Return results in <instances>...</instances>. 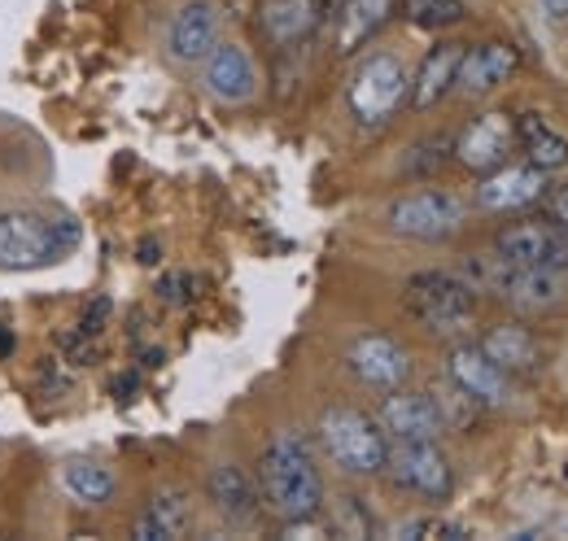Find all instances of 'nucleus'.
<instances>
[{
    "mask_svg": "<svg viewBox=\"0 0 568 541\" xmlns=\"http://www.w3.org/2000/svg\"><path fill=\"white\" fill-rule=\"evenodd\" d=\"M258 489L263 502L288 520V524H306L320 516L324 507V480L315 468L311 441L302 432H276L258 459Z\"/></svg>",
    "mask_w": 568,
    "mask_h": 541,
    "instance_id": "1",
    "label": "nucleus"
},
{
    "mask_svg": "<svg viewBox=\"0 0 568 541\" xmlns=\"http://www.w3.org/2000/svg\"><path fill=\"white\" fill-rule=\"evenodd\" d=\"M481 306V288L459 270H416L407 279V310L428 333H468Z\"/></svg>",
    "mask_w": 568,
    "mask_h": 541,
    "instance_id": "2",
    "label": "nucleus"
},
{
    "mask_svg": "<svg viewBox=\"0 0 568 541\" xmlns=\"http://www.w3.org/2000/svg\"><path fill=\"white\" fill-rule=\"evenodd\" d=\"M79 241V227L67 218H49L36 210H4L0 214V267L4 270H36L67 258Z\"/></svg>",
    "mask_w": 568,
    "mask_h": 541,
    "instance_id": "3",
    "label": "nucleus"
},
{
    "mask_svg": "<svg viewBox=\"0 0 568 541\" xmlns=\"http://www.w3.org/2000/svg\"><path fill=\"white\" fill-rule=\"evenodd\" d=\"M320 441L328 450V459L351 476H376L385 472V455H389V437L385 428L363 415L355 406H328L320 415Z\"/></svg>",
    "mask_w": 568,
    "mask_h": 541,
    "instance_id": "4",
    "label": "nucleus"
},
{
    "mask_svg": "<svg viewBox=\"0 0 568 541\" xmlns=\"http://www.w3.org/2000/svg\"><path fill=\"white\" fill-rule=\"evenodd\" d=\"M464 275H468L481 293H498L503 302H511V306H520V310H551V306H560V297H565L560 270L507 263L498 249L495 254H473V258L464 263Z\"/></svg>",
    "mask_w": 568,
    "mask_h": 541,
    "instance_id": "5",
    "label": "nucleus"
},
{
    "mask_svg": "<svg viewBox=\"0 0 568 541\" xmlns=\"http://www.w3.org/2000/svg\"><path fill=\"white\" fill-rule=\"evenodd\" d=\"M412 92V74L394 53H372L351 79V114L363 127H385Z\"/></svg>",
    "mask_w": 568,
    "mask_h": 541,
    "instance_id": "6",
    "label": "nucleus"
},
{
    "mask_svg": "<svg viewBox=\"0 0 568 541\" xmlns=\"http://www.w3.org/2000/svg\"><path fill=\"white\" fill-rule=\"evenodd\" d=\"M385 472L398 489L420 493L428 502H442L455 489V472L437 450V441H394L385 455Z\"/></svg>",
    "mask_w": 568,
    "mask_h": 541,
    "instance_id": "7",
    "label": "nucleus"
},
{
    "mask_svg": "<svg viewBox=\"0 0 568 541\" xmlns=\"http://www.w3.org/2000/svg\"><path fill=\"white\" fill-rule=\"evenodd\" d=\"M464 202L455 193H442V188H425V193H407L389 205V227L407 241H442L450 232L464 227Z\"/></svg>",
    "mask_w": 568,
    "mask_h": 541,
    "instance_id": "8",
    "label": "nucleus"
},
{
    "mask_svg": "<svg viewBox=\"0 0 568 541\" xmlns=\"http://www.w3.org/2000/svg\"><path fill=\"white\" fill-rule=\"evenodd\" d=\"M495 249L507 263H520V267L568 270V232L560 223H542V218L511 223L498 232Z\"/></svg>",
    "mask_w": 568,
    "mask_h": 541,
    "instance_id": "9",
    "label": "nucleus"
},
{
    "mask_svg": "<svg viewBox=\"0 0 568 541\" xmlns=\"http://www.w3.org/2000/svg\"><path fill=\"white\" fill-rule=\"evenodd\" d=\"M346 367L355 371L367 389H403V380L412 376V358L407 349L394 337H381V333H367V337H355L351 349H346Z\"/></svg>",
    "mask_w": 568,
    "mask_h": 541,
    "instance_id": "10",
    "label": "nucleus"
},
{
    "mask_svg": "<svg viewBox=\"0 0 568 541\" xmlns=\"http://www.w3.org/2000/svg\"><path fill=\"white\" fill-rule=\"evenodd\" d=\"M446 376H450L455 389H464L477 406H490V410H495V406L511 402V380H507V371L481 354V345H455V349L446 354Z\"/></svg>",
    "mask_w": 568,
    "mask_h": 541,
    "instance_id": "11",
    "label": "nucleus"
},
{
    "mask_svg": "<svg viewBox=\"0 0 568 541\" xmlns=\"http://www.w3.org/2000/svg\"><path fill=\"white\" fill-rule=\"evenodd\" d=\"M376 423L385 428L389 441H437L446 432L437 398L433 394H407V389H389Z\"/></svg>",
    "mask_w": 568,
    "mask_h": 541,
    "instance_id": "12",
    "label": "nucleus"
},
{
    "mask_svg": "<svg viewBox=\"0 0 568 541\" xmlns=\"http://www.w3.org/2000/svg\"><path fill=\"white\" fill-rule=\"evenodd\" d=\"M511 149H516V119L511 114H481V119H473L459 140H455V157L468 166V171H477V175H486V171H498L507 157H511Z\"/></svg>",
    "mask_w": 568,
    "mask_h": 541,
    "instance_id": "13",
    "label": "nucleus"
},
{
    "mask_svg": "<svg viewBox=\"0 0 568 541\" xmlns=\"http://www.w3.org/2000/svg\"><path fill=\"white\" fill-rule=\"evenodd\" d=\"M206 88L223 105H245L258 92V70L254 58L241 44H214L206 53Z\"/></svg>",
    "mask_w": 568,
    "mask_h": 541,
    "instance_id": "14",
    "label": "nucleus"
},
{
    "mask_svg": "<svg viewBox=\"0 0 568 541\" xmlns=\"http://www.w3.org/2000/svg\"><path fill=\"white\" fill-rule=\"evenodd\" d=\"M219 44V4L214 0H189L175 22H171V35H166V49L175 62H206Z\"/></svg>",
    "mask_w": 568,
    "mask_h": 541,
    "instance_id": "15",
    "label": "nucleus"
},
{
    "mask_svg": "<svg viewBox=\"0 0 568 541\" xmlns=\"http://www.w3.org/2000/svg\"><path fill=\"white\" fill-rule=\"evenodd\" d=\"M206 493H211L214 511L232 524H254L258 511H263V489L258 480L236 468V463H219L211 476H206Z\"/></svg>",
    "mask_w": 568,
    "mask_h": 541,
    "instance_id": "16",
    "label": "nucleus"
},
{
    "mask_svg": "<svg viewBox=\"0 0 568 541\" xmlns=\"http://www.w3.org/2000/svg\"><path fill=\"white\" fill-rule=\"evenodd\" d=\"M547 193V175L542 171H534L529 162L525 166H498V171H486V180H481V188H477V202L481 210H525V205H534L538 197Z\"/></svg>",
    "mask_w": 568,
    "mask_h": 541,
    "instance_id": "17",
    "label": "nucleus"
},
{
    "mask_svg": "<svg viewBox=\"0 0 568 541\" xmlns=\"http://www.w3.org/2000/svg\"><path fill=\"white\" fill-rule=\"evenodd\" d=\"M516 67H520V58H516L511 44H477V49H464L455 88H459L464 96H486V92H495L498 83H507Z\"/></svg>",
    "mask_w": 568,
    "mask_h": 541,
    "instance_id": "18",
    "label": "nucleus"
},
{
    "mask_svg": "<svg viewBox=\"0 0 568 541\" xmlns=\"http://www.w3.org/2000/svg\"><path fill=\"white\" fill-rule=\"evenodd\" d=\"M193 529V507L180 489H162L144 502V511L132 524V538L136 541H175Z\"/></svg>",
    "mask_w": 568,
    "mask_h": 541,
    "instance_id": "19",
    "label": "nucleus"
},
{
    "mask_svg": "<svg viewBox=\"0 0 568 541\" xmlns=\"http://www.w3.org/2000/svg\"><path fill=\"white\" fill-rule=\"evenodd\" d=\"M516 140L525 149V162L542 175H556L568 166V135L556 132L542 114H520L516 119Z\"/></svg>",
    "mask_w": 568,
    "mask_h": 541,
    "instance_id": "20",
    "label": "nucleus"
},
{
    "mask_svg": "<svg viewBox=\"0 0 568 541\" xmlns=\"http://www.w3.org/2000/svg\"><path fill=\"white\" fill-rule=\"evenodd\" d=\"M481 354L498 363L507 376H529V371H538V363H542V349H538V340L529 328H520V324H498L486 333L481 340Z\"/></svg>",
    "mask_w": 568,
    "mask_h": 541,
    "instance_id": "21",
    "label": "nucleus"
},
{
    "mask_svg": "<svg viewBox=\"0 0 568 541\" xmlns=\"http://www.w3.org/2000/svg\"><path fill=\"white\" fill-rule=\"evenodd\" d=\"M459 58H464V44H437L428 49V58L416 70V83H412V105L416 110H433L450 88H455V74H459Z\"/></svg>",
    "mask_w": 568,
    "mask_h": 541,
    "instance_id": "22",
    "label": "nucleus"
},
{
    "mask_svg": "<svg viewBox=\"0 0 568 541\" xmlns=\"http://www.w3.org/2000/svg\"><path fill=\"white\" fill-rule=\"evenodd\" d=\"M320 22V0H272L263 9V31L272 44H297Z\"/></svg>",
    "mask_w": 568,
    "mask_h": 541,
    "instance_id": "23",
    "label": "nucleus"
},
{
    "mask_svg": "<svg viewBox=\"0 0 568 541\" xmlns=\"http://www.w3.org/2000/svg\"><path fill=\"white\" fill-rule=\"evenodd\" d=\"M389 4L394 0H346L342 4V22H337V49L355 53L358 44H367L381 31V22L389 18Z\"/></svg>",
    "mask_w": 568,
    "mask_h": 541,
    "instance_id": "24",
    "label": "nucleus"
},
{
    "mask_svg": "<svg viewBox=\"0 0 568 541\" xmlns=\"http://www.w3.org/2000/svg\"><path fill=\"white\" fill-rule=\"evenodd\" d=\"M62 484H67V493H71L74 502H83V507H101V502H110L114 498V472L105 468V463H97V459H71L67 468H62Z\"/></svg>",
    "mask_w": 568,
    "mask_h": 541,
    "instance_id": "25",
    "label": "nucleus"
},
{
    "mask_svg": "<svg viewBox=\"0 0 568 541\" xmlns=\"http://www.w3.org/2000/svg\"><path fill=\"white\" fill-rule=\"evenodd\" d=\"M398 9L420 31H442L464 18V0H398Z\"/></svg>",
    "mask_w": 568,
    "mask_h": 541,
    "instance_id": "26",
    "label": "nucleus"
},
{
    "mask_svg": "<svg viewBox=\"0 0 568 541\" xmlns=\"http://www.w3.org/2000/svg\"><path fill=\"white\" fill-rule=\"evenodd\" d=\"M394 538L403 541H416V538H473L464 524H455V520H442V516H416V520H403L398 529H394Z\"/></svg>",
    "mask_w": 568,
    "mask_h": 541,
    "instance_id": "27",
    "label": "nucleus"
},
{
    "mask_svg": "<svg viewBox=\"0 0 568 541\" xmlns=\"http://www.w3.org/2000/svg\"><path fill=\"white\" fill-rule=\"evenodd\" d=\"M193 275H166L162 284H158V293H162V302H171V306H184V302H193Z\"/></svg>",
    "mask_w": 568,
    "mask_h": 541,
    "instance_id": "28",
    "label": "nucleus"
},
{
    "mask_svg": "<svg viewBox=\"0 0 568 541\" xmlns=\"http://www.w3.org/2000/svg\"><path fill=\"white\" fill-rule=\"evenodd\" d=\"M105 315H110V297H97L88 310H83V324H79V337H97L101 333V324H105Z\"/></svg>",
    "mask_w": 568,
    "mask_h": 541,
    "instance_id": "29",
    "label": "nucleus"
},
{
    "mask_svg": "<svg viewBox=\"0 0 568 541\" xmlns=\"http://www.w3.org/2000/svg\"><path fill=\"white\" fill-rule=\"evenodd\" d=\"M551 210H556V218H560V227L568 232V184L551 197Z\"/></svg>",
    "mask_w": 568,
    "mask_h": 541,
    "instance_id": "30",
    "label": "nucleus"
},
{
    "mask_svg": "<svg viewBox=\"0 0 568 541\" xmlns=\"http://www.w3.org/2000/svg\"><path fill=\"white\" fill-rule=\"evenodd\" d=\"M141 263L144 267H153V263H158V245H153V241H144L141 245Z\"/></svg>",
    "mask_w": 568,
    "mask_h": 541,
    "instance_id": "31",
    "label": "nucleus"
},
{
    "mask_svg": "<svg viewBox=\"0 0 568 541\" xmlns=\"http://www.w3.org/2000/svg\"><path fill=\"white\" fill-rule=\"evenodd\" d=\"M542 4H547L551 13H568V0H542Z\"/></svg>",
    "mask_w": 568,
    "mask_h": 541,
    "instance_id": "32",
    "label": "nucleus"
}]
</instances>
